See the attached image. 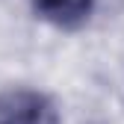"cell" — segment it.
<instances>
[{"mask_svg": "<svg viewBox=\"0 0 124 124\" xmlns=\"http://www.w3.org/2000/svg\"><path fill=\"white\" fill-rule=\"evenodd\" d=\"M0 124H59V109L44 92L12 86L0 92Z\"/></svg>", "mask_w": 124, "mask_h": 124, "instance_id": "6da1fadb", "label": "cell"}, {"mask_svg": "<svg viewBox=\"0 0 124 124\" xmlns=\"http://www.w3.org/2000/svg\"><path fill=\"white\" fill-rule=\"evenodd\" d=\"M33 9L41 21L59 30H77L92 18L95 0H33Z\"/></svg>", "mask_w": 124, "mask_h": 124, "instance_id": "7a4b0ae2", "label": "cell"}]
</instances>
